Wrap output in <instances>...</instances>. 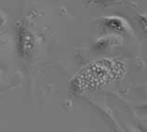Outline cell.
<instances>
[{
	"label": "cell",
	"mask_w": 147,
	"mask_h": 132,
	"mask_svg": "<svg viewBox=\"0 0 147 132\" xmlns=\"http://www.w3.org/2000/svg\"><path fill=\"white\" fill-rule=\"evenodd\" d=\"M17 46L22 58H30L36 52L37 38L25 24H22L17 30Z\"/></svg>",
	"instance_id": "obj_2"
},
{
	"label": "cell",
	"mask_w": 147,
	"mask_h": 132,
	"mask_svg": "<svg viewBox=\"0 0 147 132\" xmlns=\"http://www.w3.org/2000/svg\"><path fill=\"white\" fill-rule=\"evenodd\" d=\"M127 67L117 58H102L88 63L71 80L73 92L82 93L102 88L107 85L122 79Z\"/></svg>",
	"instance_id": "obj_1"
},
{
	"label": "cell",
	"mask_w": 147,
	"mask_h": 132,
	"mask_svg": "<svg viewBox=\"0 0 147 132\" xmlns=\"http://www.w3.org/2000/svg\"><path fill=\"white\" fill-rule=\"evenodd\" d=\"M142 109H144V110L147 111V103H144V105H142Z\"/></svg>",
	"instance_id": "obj_7"
},
{
	"label": "cell",
	"mask_w": 147,
	"mask_h": 132,
	"mask_svg": "<svg viewBox=\"0 0 147 132\" xmlns=\"http://www.w3.org/2000/svg\"><path fill=\"white\" fill-rule=\"evenodd\" d=\"M102 2H117V1H120V0H100Z\"/></svg>",
	"instance_id": "obj_6"
},
{
	"label": "cell",
	"mask_w": 147,
	"mask_h": 132,
	"mask_svg": "<svg viewBox=\"0 0 147 132\" xmlns=\"http://www.w3.org/2000/svg\"><path fill=\"white\" fill-rule=\"evenodd\" d=\"M140 20L142 22V24L144 26V29L145 33H147V13L140 15Z\"/></svg>",
	"instance_id": "obj_5"
},
{
	"label": "cell",
	"mask_w": 147,
	"mask_h": 132,
	"mask_svg": "<svg viewBox=\"0 0 147 132\" xmlns=\"http://www.w3.org/2000/svg\"><path fill=\"white\" fill-rule=\"evenodd\" d=\"M102 24L105 28L117 34H133L129 22L120 16H106L102 20Z\"/></svg>",
	"instance_id": "obj_3"
},
{
	"label": "cell",
	"mask_w": 147,
	"mask_h": 132,
	"mask_svg": "<svg viewBox=\"0 0 147 132\" xmlns=\"http://www.w3.org/2000/svg\"><path fill=\"white\" fill-rule=\"evenodd\" d=\"M122 44V37L117 34H105L98 38L94 43V48L98 51H105L107 49Z\"/></svg>",
	"instance_id": "obj_4"
}]
</instances>
